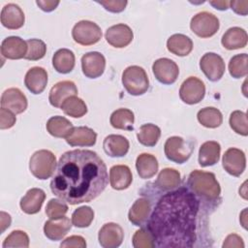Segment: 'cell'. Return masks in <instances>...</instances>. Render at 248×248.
Listing matches in <instances>:
<instances>
[{
  "mask_svg": "<svg viewBox=\"0 0 248 248\" xmlns=\"http://www.w3.org/2000/svg\"><path fill=\"white\" fill-rule=\"evenodd\" d=\"M133 246L135 248H152L155 247L154 239L148 230L140 229L133 236Z\"/></svg>",
  "mask_w": 248,
  "mask_h": 248,
  "instance_id": "cell-43",
  "label": "cell"
},
{
  "mask_svg": "<svg viewBox=\"0 0 248 248\" xmlns=\"http://www.w3.org/2000/svg\"><path fill=\"white\" fill-rule=\"evenodd\" d=\"M187 188L197 198L206 202L216 201L221 194V188L215 174L200 170H195L189 174Z\"/></svg>",
  "mask_w": 248,
  "mask_h": 248,
  "instance_id": "cell-3",
  "label": "cell"
},
{
  "mask_svg": "<svg viewBox=\"0 0 248 248\" xmlns=\"http://www.w3.org/2000/svg\"><path fill=\"white\" fill-rule=\"evenodd\" d=\"M26 53L27 44L19 37H8L1 44V54L7 59H21L25 57Z\"/></svg>",
  "mask_w": 248,
  "mask_h": 248,
  "instance_id": "cell-19",
  "label": "cell"
},
{
  "mask_svg": "<svg viewBox=\"0 0 248 248\" xmlns=\"http://www.w3.org/2000/svg\"><path fill=\"white\" fill-rule=\"evenodd\" d=\"M209 4L214 7L217 10L220 11H225L229 8L230 6V1H226V0H217V1H210Z\"/></svg>",
  "mask_w": 248,
  "mask_h": 248,
  "instance_id": "cell-52",
  "label": "cell"
},
{
  "mask_svg": "<svg viewBox=\"0 0 248 248\" xmlns=\"http://www.w3.org/2000/svg\"><path fill=\"white\" fill-rule=\"evenodd\" d=\"M198 121L206 128H217L223 122L221 111L213 107L203 108L197 114Z\"/></svg>",
  "mask_w": 248,
  "mask_h": 248,
  "instance_id": "cell-35",
  "label": "cell"
},
{
  "mask_svg": "<svg viewBox=\"0 0 248 248\" xmlns=\"http://www.w3.org/2000/svg\"><path fill=\"white\" fill-rule=\"evenodd\" d=\"M60 108L69 116L78 118L83 116L87 112V107L85 103L77 96H71L67 98L61 105Z\"/></svg>",
  "mask_w": 248,
  "mask_h": 248,
  "instance_id": "cell-37",
  "label": "cell"
},
{
  "mask_svg": "<svg viewBox=\"0 0 248 248\" xmlns=\"http://www.w3.org/2000/svg\"><path fill=\"white\" fill-rule=\"evenodd\" d=\"M57 163L54 154L46 149L36 151L30 158L29 170L38 179L44 180L49 178L56 169Z\"/></svg>",
  "mask_w": 248,
  "mask_h": 248,
  "instance_id": "cell-4",
  "label": "cell"
},
{
  "mask_svg": "<svg viewBox=\"0 0 248 248\" xmlns=\"http://www.w3.org/2000/svg\"><path fill=\"white\" fill-rule=\"evenodd\" d=\"M248 36L246 31L240 27H232L228 29L222 37L223 46L229 50L238 49L246 46Z\"/></svg>",
  "mask_w": 248,
  "mask_h": 248,
  "instance_id": "cell-26",
  "label": "cell"
},
{
  "mask_svg": "<svg viewBox=\"0 0 248 248\" xmlns=\"http://www.w3.org/2000/svg\"><path fill=\"white\" fill-rule=\"evenodd\" d=\"M0 19L4 27L16 30L23 26L25 16L19 6L14 3H10L2 8Z\"/></svg>",
  "mask_w": 248,
  "mask_h": 248,
  "instance_id": "cell-18",
  "label": "cell"
},
{
  "mask_svg": "<svg viewBox=\"0 0 248 248\" xmlns=\"http://www.w3.org/2000/svg\"><path fill=\"white\" fill-rule=\"evenodd\" d=\"M136 168L140 177L147 179L153 177L156 174L159 165L155 156L148 153H142L140 154L137 158Z\"/></svg>",
  "mask_w": 248,
  "mask_h": 248,
  "instance_id": "cell-31",
  "label": "cell"
},
{
  "mask_svg": "<svg viewBox=\"0 0 248 248\" xmlns=\"http://www.w3.org/2000/svg\"><path fill=\"white\" fill-rule=\"evenodd\" d=\"M61 247H74V248H85V239L80 235H72L66 238L61 244Z\"/></svg>",
  "mask_w": 248,
  "mask_h": 248,
  "instance_id": "cell-47",
  "label": "cell"
},
{
  "mask_svg": "<svg viewBox=\"0 0 248 248\" xmlns=\"http://www.w3.org/2000/svg\"><path fill=\"white\" fill-rule=\"evenodd\" d=\"M156 79L163 84H172L178 78L179 69L174 61L169 58H159L152 65Z\"/></svg>",
  "mask_w": 248,
  "mask_h": 248,
  "instance_id": "cell-11",
  "label": "cell"
},
{
  "mask_svg": "<svg viewBox=\"0 0 248 248\" xmlns=\"http://www.w3.org/2000/svg\"><path fill=\"white\" fill-rule=\"evenodd\" d=\"M161 136V130L158 126L147 123L140 126L137 137L140 143L144 146H154L158 142Z\"/></svg>",
  "mask_w": 248,
  "mask_h": 248,
  "instance_id": "cell-36",
  "label": "cell"
},
{
  "mask_svg": "<svg viewBox=\"0 0 248 248\" xmlns=\"http://www.w3.org/2000/svg\"><path fill=\"white\" fill-rule=\"evenodd\" d=\"M230 126L238 135L246 137L248 135L247 115L241 110H234L230 116Z\"/></svg>",
  "mask_w": 248,
  "mask_h": 248,
  "instance_id": "cell-40",
  "label": "cell"
},
{
  "mask_svg": "<svg viewBox=\"0 0 248 248\" xmlns=\"http://www.w3.org/2000/svg\"><path fill=\"white\" fill-rule=\"evenodd\" d=\"M122 84L130 95L140 96L148 90L149 79L143 68L130 66L122 74Z\"/></svg>",
  "mask_w": 248,
  "mask_h": 248,
  "instance_id": "cell-5",
  "label": "cell"
},
{
  "mask_svg": "<svg viewBox=\"0 0 248 248\" xmlns=\"http://www.w3.org/2000/svg\"><path fill=\"white\" fill-rule=\"evenodd\" d=\"M223 168L232 176H239L245 170L246 158L242 150L232 147L223 155Z\"/></svg>",
  "mask_w": 248,
  "mask_h": 248,
  "instance_id": "cell-13",
  "label": "cell"
},
{
  "mask_svg": "<svg viewBox=\"0 0 248 248\" xmlns=\"http://www.w3.org/2000/svg\"><path fill=\"white\" fill-rule=\"evenodd\" d=\"M97 134L88 127H74L66 141L71 146H92L96 143Z\"/></svg>",
  "mask_w": 248,
  "mask_h": 248,
  "instance_id": "cell-22",
  "label": "cell"
},
{
  "mask_svg": "<svg viewBox=\"0 0 248 248\" xmlns=\"http://www.w3.org/2000/svg\"><path fill=\"white\" fill-rule=\"evenodd\" d=\"M194 146L191 142L186 141L181 137L173 136L169 138L164 145L166 157L177 164L185 163L192 155Z\"/></svg>",
  "mask_w": 248,
  "mask_h": 248,
  "instance_id": "cell-6",
  "label": "cell"
},
{
  "mask_svg": "<svg viewBox=\"0 0 248 248\" xmlns=\"http://www.w3.org/2000/svg\"><path fill=\"white\" fill-rule=\"evenodd\" d=\"M67 211H68V205L55 199H51L47 202L46 207V214L49 219L61 218L65 216Z\"/></svg>",
  "mask_w": 248,
  "mask_h": 248,
  "instance_id": "cell-44",
  "label": "cell"
},
{
  "mask_svg": "<svg viewBox=\"0 0 248 248\" xmlns=\"http://www.w3.org/2000/svg\"><path fill=\"white\" fill-rule=\"evenodd\" d=\"M124 238L122 228L116 223H107L99 231V243L104 248H116Z\"/></svg>",
  "mask_w": 248,
  "mask_h": 248,
  "instance_id": "cell-14",
  "label": "cell"
},
{
  "mask_svg": "<svg viewBox=\"0 0 248 248\" xmlns=\"http://www.w3.org/2000/svg\"><path fill=\"white\" fill-rule=\"evenodd\" d=\"M47 83V73L42 67L29 69L24 78V84L33 94L42 93Z\"/></svg>",
  "mask_w": 248,
  "mask_h": 248,
  "instance_id": "cell-21",
  "label": "cell"
},
{
  "mask_svg": "<svg viewBox=\"0 0 248 248\" xmlns=\"http://www.w3.org/2000/svg\"><path fill=\"white\" fill-rule=\"evenodd\" d=\"M108 181L107 166L96 152L75 149L60 157L50 189L54 196L75 205L96 199L105 190Z\"/></svg>",
  "mask_w": 248,
  "mask_h": 248,
  "instance_id": "cell-1",
  "label": "cell"
},
{
  "mask_svg": "<svg viewBox=\"0 0 248 248\" xmlns=\"http://www.w3.org/2000/svg\"><path fill=\"white\" fill-rule=\"evenodd\" d=\"M29 246V237L27 233L23 231H13L4 240L2 247H23L27 248Z\"/></svg>",
  "mask_w": 248,
  "mask_h": 248,
  "instance_id": "cell-42",
  "label": "cell"
},
{
  "mask_svg": "<svg viewBox=\"0 0 248 248\" xmlns=\"http://www.w3.org/2000/svg\"><path fill=\"white\" fill-rule=\"evenodd\" d=\"M205 95L204 83L196 77L186 78L179 89V97L185 104L194 105L200 103Z\"/></svg>",
  "mask_w": 248,
  "mask_h": 248,
  "instance_id": "cell-9",
  "label": "cell"
},
{
  "mask_svg": "<svg viewBox=\"0 0 248 248\" xmlns=\"http://www.w3.org/2000/svg\"><path fill=\"white\" fill-rule=\"evenodd\" d=\"M231 9L237 15L246 16L248 14V1H230Z\"/></svg>",
  "mask_w": 248,
  "mask_h": 248,
  "instance_id": "cell-49",
  "label": "cell"
},
{
  "mask_svg": "<svg viewBox=\"0 0 248 248\" xmlns=\"http://www.w3.org/2000/svg\"><path fill=\"white\" fill-rule=\"evenodd\" d=\"M248 55L246 53L236 54L232 56L229 62L230 75L234 78H240L248 74L247 69Z\"/></svg>",
  "mask_w": 248,
  "mask_h": 248,
  "instance_id": "cell-38",
  "label": "cell"
},
{
  "mask_svg": "<svg viewBox=\"0 0 248 248\" xmlns=\"http://www.w3.org/2000/svg\"><path fill=\"white\" fill-rule=\"evenodd\" d=\"M75 54L68 48L58 49L52 57V66L60 74H68L75 67Z\"/></svg>",
  "mask_w": 248,
  "mask_h": 248,
  "instance_id": "cell-30",
  "label": "cell"
},
{
  "mask_svg": "<svg viewBox=\"0 0 248 248\" xmlns=\"http://www.w3.org/2000/svg\"><path fill=\"white\" fill-rule=\"evenodd\" d=\"M106 68L105 56L98 51L85 53L81 57V70L88 78H97L101 77Z\"/></svg>",
  "mask_w": 248,
  "mask_h": 248,
  "instance_id": "cell-12",
  "label": "cell"
},
{
  "mask_svg": "<svg viewBox=\"0 0 248 248\" xmlns=\"http://www.w3.org/2000/svg\"><path fill=\"white\" fill-rule=\"evenodd\" d=\"M246 211H247V208H245L243 211H242V213H241V217H240V222H241V224H242V226H243V228L244 229H247V227H246Z\"/></svg>",
  "mask_w": 248,
  "mask_h": 248,
  "instance_id": "cell-53",
  "label": "cell"
},
{
  "mask_svg": "<svg viewBox=\"0 0 248 248\" xmlns=\"http://www.w3.org/2000/svg\"><path fill=\"white\" fill-rule=\"evenodd\" d=\"M59 3H60L59 1H53V0H37L36 1V4L44 12H51L55 10L59 5Z\"/></svg>",
  "mask_w": 248,
  "mask_h": 248,
  "instance_id": "cell-50",
  "label": "cell"
},
{
  "mask_svg": "<svg viewBox=\"0 0 248 248\" xmlns=\"http://www.w3.org/2000/svg\"><path fill=\"white\" fill-rule=\"evenodd\" d=\"M27 44V53L25 59L36 61L42 59L46 52V44L39 39H29L26 41Z\"/></svg>",
  "mask_w": 248,
  "mask_h": 248,
  "instance_id": "cell-41",
  "label": "cell"
},
{
  "mask_svg": "<svg viewBox=\"0 0 248 248\" xmlns=\"http://www.w3.org/2000/svg\"><path fill=\"white\" fill-rule=\"evenodd\" d=\"M16 121L15 113L7 108H0V129L5 130L12 128Z\"/></svg>",
  "mask_w": 248,
  "mask_h": 248,
  "instance_id": "cell-45",
  "label": "cell"
},
{
  "mask_svg": "<svg viewBox=\"0 0 248 248\" xmlns=\"http://www.w3.org/2000/svg\"><path fill=\"white\" fill-rule=\"evenodd\" d=\"M135 116L132 110L128 108H118L114 110L109 118L110 125L115 129L131 131L134 129L133 124Z\"/></svg>",
  "mask_w": 248,
  "mask_h": 248,
  "instance_id": "cell-34",
  "label": "cell"
},
{
  "mask_svg": "<svg viewBox=\"0 0 248 248\" xmlns=\"http://www.w3.org/2000/svg\"><path fill=\"white\" fill-rule=\"evenodd\" d=\"M221 146L219 142L209 140L203 142L199 150V164L202 167H209L218 163Z\"/></svg>",
  "mask_w": 248,
  "mask_h": 248,
  "instance_id": "cell-27",
  "label": "cell"
},
{
  "mask_svg": "<svg viewBox=\"0 0 248 248\" xmlns=\"http://www.w3.org/2000/svg\"><path fill=\"white\" fill-rule=\"evenodd\" d=\"M133 181V175L129 167L116 165L109 170L110 186L115 190L127 189Z\"/></svg>",
  "mask_w": 248,
  "mask_h": 248,
  "instance_id": "cell-25",
  "label": "cell"
},
{
  "mask_svg": "<svg viewBox=\"0 0 248 248\" xmlns=\"http://www.w3.org/2000/svg\"><path fill=\"white\" fill-rule=\"evenodd\" d=\"M181 178L178 170L166 168L160 171L155 181L156 186L162 191H171L180 185Z\"/></svg>",
  "mask_w": 248,
  "mask_h": 248,
  "instance_id": "cell-33",
  "label": "cell"
},
{
  "mask_svg": "<svg viewBox=\"0 0 248 248\" xmlns=\"http://www.w3.org/2000/svg\"><path fill=\"white\" fill-rule=\"evenodd\" d=\"M46 131L55 138H67L73 130V124L63 116H52L46 122Z\"/></svg>",
  "mask_w": 248,
  "mask_h": 248,
  "instance_id": "cell-32",
  "label": "cell"
},
{
  "mask_svg": "<svg viewBox=\"0 0 248 248\" xmlns=\"http://www.w3.org/2000/svg\"><path fill=\"white\" fill-rule=\"evenodd\" d=\"M150 210V202L145 198H140L134 202L129 210V221L135 226H141L146 222Z\"/></svg>",
  "mask_w": 248,
  "mask_h": 248,
  "instance_id": "cell-28",
  "label": "cell"
},
{
  "mask_svg": "<svg viewBox=\"0 0 248 248\" xmlns=\"http://www.w3.org/2000/svg\"><path fill=\"white\" fill-rule=\"evenodd\" d=\"M223 247L224 248H243L244 247V242L242 240V238L235 234V233H232V234H229L224 243H223Z\"/></svg>",
  "mask_w": 248,
  "mask_h": 248,
  "instance_id": "cell-48",
  "label": "cell"
},
{
  "mask_svg": "<svg viewBox=\"0 0 248 248\" xmlns=\"http://www.w3.org/2000/svg\"><path fill=\"white\" fill-rule=\"evenodd\" d=\"M97 3L101 4L108 12L120 13L125 10L128 2L126 0H105L97 1Z\"/></svg>",
  "mask_w": 248,
  "mask_h": 248,
  "instance_id": "cell-46",
  "label": "cell"
},
{
  "mask_svg": "<svg viewBox=\"0 0 248 248\" xmlns=\"http://www.w3.org/2000/svg\"><path fill=\"white\" fill-rule=\"evenodd\" d=\"M94 219V211L89 206H80L72 214V224L77 228H87Z\"/></svg>",
  "mask_w": 248,
  "mask_h": 248,
  "instance_id": "cell-39",
  "label": "cell"
},
{
  "mask_svg": "<svg viewBox=\"0 0 248 248\" xmlns=\"http://www.w3.org/2000/svg\"><path fill=\"white\" fill-rule=\"evenodd\" d=\"M46 199L45 192L40 188H32L20 200V208L26 214H36L40 211Z\"/></svg>",
  "mask_w": 248,
  "mask_h": 248,
  "instance_id": "cell-23",
  "label": "cell"
},
{
  "mask_svg": "<svg viewBox=\"0 0 248 248\" xmlns=\"http://www.w3.org/2000/svg\"><path fill=\"white\" fill-rule=\"evenodd\" d=\"M217 16L208 12H201L194 16L190 22L191 30L201 38H209L219 30Z\"/></svg>",
  "mask_w": 248,
  "mask_h": 248,
  "instance_id": "cell-8",
  "label": "cell"
},
{
  "mask_svg": "<svg viewBox=\"0 0 248 248\" xmlns=\"http://www.w3.org/2000/svg\"><path fill=\"white\" fill-rule=\"evenodd\" d=\"M105 152L110 157H123L127 154L130 144L129 140L120 135H109L103 142Z\"/></svg>",
  "mask_w": 248,
  "mask_h": 248,
  "instance_id": "cell-24",
  "label": "cell"
},
{
  "mask_svg": "<svg viewBox=\"0 0 248 248\" xmlns=\"http://www.w3.org/2000/svg\"><path fill=\"white\" fill-rule=\"evenodd\" d=\"M200 202L188 188L165 194L156 203L147 222L155 246L193 247L197 239Z\"/></svg>",
  "mask_w": 248,
  "mask_h": 248,
  "instance_id": "cell-2",
  "label": "cell"
},
{
  "mask_svg": "<svg viewBox=\"0 0 248 248\" xmlns=\"http://www.w3.org/2000/svg\"><path fill=\"white\" fill-rule=\"evenodd\" d=\"M102 35V30L99 25L90 20L78 21L72 30L74 41L81 46H91L98 43Z\"/></svg>",
  "mask_w": 248,
  "mask_h": 248,
  "instance_id": "cell-7",
  "label": "cell"
},
{
  "mask_svg": "<svg viewBox=\"0 0 248 248\" xmlns=\"http://www.w3.org/2000/svg\"><path fill=\"white\" fill-rule=\"evenodd\" d=\"M78 94V88L76 84L71 80H63L54 84L48 95V101L54 108H60L62 103L71 96Z\"/></svg>",
  "mask_w": 248,
  "mask_h": 248,
  "instance_id": "cell-17",
  "label": "cell"
},
{
  "mask_svg": "<svg viewBox=\"0 0 248 248\" xmlns=\"http://www.w3.org/2000/svg\"><path fill=\"white\" fill-rule=\"evenodd\" d=\"M11 216L10 214L4 212V211H1L0 212V226H1V233L4 232V231L10 227L11 225Z\"/></svg>",
  "mask_w": 248,
  "mask_h": 248,
  "instance_id": "cell-51",
  "label": "cell"
},
{
  "mask_svg": "<svg viewBox=\"0 0 248 248\" xmlns=\"http://www.w3.org/2000/svg\"><path fill=\"white\" fill-rule=\"evenodd\" d=\"M1 108L16 114L22 113L27 108V99L18 88H9L1 96Z\"/></svg>",
  "mask_w": 248,
  "mask_h": 248,
  "instance_id": "cell-16",
  "label": "cell"
},
{
  "mask_svg": "<svg viewBox=\"0 0 248 248\" xmlns=\"http://www.w3.org/2000/svg\"><path fill=\"white\" fill-rule=\"evenodd\" d=\"M72 222L66 216L58 219H50L45 223V235L53 241L61 240L71 230Z\"/></svg>",
  "mask_w": 248,
  "mask_h": 248,
  "instance_id": "cell-20",
  "label": "cell"
},
{
  "mask_svg": "<svg viewBox=\"0 0 248 248\" xmlns=\"http://www.w3.org/2000/svg\"><path fill=\"white\" fill-rule=\"evenodd\" d=\"M200 68L210 81H218L226 70L223 58L214 52L203 54L200 60Z\"/></svg>",
  "mask_w": 248,
  "mask_h": 248,
  "instance_id": "cell-10",
  "label": "cell"
},
{
  "mask_svg": "<svg viewBox=\"0 0 248 248\" xmlns=\"http://www.w3.org/2000/svg\"><path fill=\"white\" fill-rule=\"evenodd\" d=\"M106 40L107 42L117 48L127 46L134 38L132 29L123 23L110 26L106 31Z\"/></svg>",
  "mask_w": 248,
  "mask_h": 248,
  "instance_id": "cell-15",
  "label": "cell"
},
{
  "mask_svg": "<svg viewBox=\"0 0 248 248\" xmlns=\"http://www.w3.org/2000/svg\"><path fill=\"white\" fill-rule=\"evenodd\" d=\"M167 48L177 56H186L193 49L192 40L183 34H173L167 41Z\"/></svg>",
  "mask_w": 248,
  "mask_h": 248,
  "instance_id": "cell-29",
  "label": "cell"
}]
</instances>
